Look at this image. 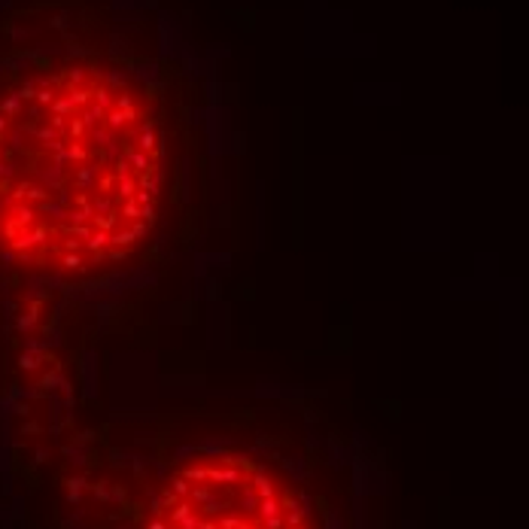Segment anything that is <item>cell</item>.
Instances as JSON below:
<instances>
[{
  "mask_svg": "<svg viewBox=\"0 0 529 529\" xmlns=\"http://www.w3.org/2000/svg\"><path fill=\"white\" fill-rule=\"evenodd\" d=\"M168 182L155 98L88 55L37 58L0 79V256L91 277L152 235Z\"/></svg>",
  "mask_w": 529,
  "mask_h": 529,
  "instance_id": "cell-1",
  "label": "cell"
},
{
  "mask_svg": "<svg viewBox=\"0 0 529 529\" xmlns=\"http://www.w3.org/2000/svg\"><path fill=\"white\" fill-rule=\"evenodd\" d=\"M140 529H319L307 496L252 450H195L165 474Z\"/></svg>",
  "mask_w": 529,
  "mask_h": 529,
  "instance_id": "cell-2",
  "label": "cell"
}]
</instances>
